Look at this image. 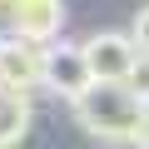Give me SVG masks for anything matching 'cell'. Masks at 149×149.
<instances>
[{
	"label": "cell",
	"mask_w": 149,
	"mask_h": 149,
	"mask_svg": "<svg viewBox=\"0 0 149 149\" xmlns=\"http://www.w3.org/2000/svg\"><path fill=\"white\" fill-rule=\"evenodd\" d=\"M60 30H65V0H15L10 35H25V40L50 45Z\"/></svg>",
	"instance_id": "obj_5"
},
{
	"label": "cell",
	"mask_w": 149,
	"mask_h": 149,
	"mask_svg": "<svg viewBox=\"0 0 149 149\" xmlns=\"http://www.w3.org/2000/svg\"><path fill=\"white\" fill-rule=\"evenodd\" d=\"M124 85H129V90H134V95H139V100L149 104V50L139 55V65H134V74H129Z\"/></svg>",
	"instance_id": "obj_7"
},
{
	"label": "cell",
	"mask_w": 149,
	"mask_h": 149,
	"mask_svg": "<svg viewBox=\"0 0 149 149\" xmlns=\"http://www.w3.org/2000/svg\"><path fill=\"white\" fill-rule=\"evenodd\" d=\"M144 149H149V144H144Z\"/></svg>",
	"instance_id": "obj_9"
},
{
	"label": "cell",
	"mask_w": 149,
	"mask_h": 149,
	"mask_svg": "<svg viewBox=\"0 0 149 149\" xmlns=\"http://www.w3.org/2000/svg\"><path fill=\"white\" fill-rule=\"evenodd\" d=\"M74 119L90 139H104V144H139L144 134V119H149V104L129 90V85H114V80H95L80 100H74Z\"/></svg>",
	"instance_id": "obj_1"
},
{
	"label": "cell",
	"mask_w": 149,
	"mask_h": 149,
	"mask_svg": "<svg viewBox=\"0 0 149 149\" xmlns=\"http://www.w3.org/2000/svg\"><path fill=\"white\" fill-rule=\"evenodd\" d=\"M90 85H95V70H90L85 45L50 40V45H45V90H55L60 100H70V104H74Z\"/></svg>",
	"instance_id": "obj_2"
},
{
	"label": "cell",
	"mask_w": 149,
	"mask_h": 149,
	"mask_svg": "<svg viewBox=\"0 0 149 149\" xmlns=\"http://www.w3.org/2000/svg\"><path fill=\"white\" fill-rule=\"evenodd\" d=\"M30 95L25 90H10V85H0V149H15L25 134H30Z\"/></svg>",
	"instance_id": "obj_6"
},
{
	"label": "cell",
	"mask_w": 149,
	"mask_h": 149,
	"mask_svg": "<svg viewBox=\"0 0 149 149\" xmlns=\"http://www.w3.org/2000/svg\"><path fill=\"white\" fill-rule=\"evenodd\" d=\"M129 35L139 40V50H149V5H144V10L134 15V25H129Z\"/></svg>",
	"instance_id": "obj_8"
},
{
	"label": "cell",
	"mask_w": 149,
	"mask_h": 149,
	"mask_svg": "<svg viewBox=\"0 0 149 149\" xmlns=\"http://www.w3.org/2000/svg\"><path fill=\"white\" fill-rule=\"evenodd\" d=\"M0 85L25 90V95L35 85H45V45L25 40V35H5L0 40Z\"/></svg>",
	"instance_id": "obj_4"
},
{
	"label": "cell",
	"mask_w": 149,
	"mask_h": 149,
	"mask_svg": "<svg viewBox=\"0 0 149 149\" xmlns=\"http://www.w3.org/2000/svg\"><path fill=\"white\" fill-rule=\"evenodd\" d=\"M85 55H90L95 80H114V85H124L129 74H134V65H139L144 50H139V40L124 35V30H100V35L85 40Z\"/></svg>",
	"instance_id": "obj_3"
}]
</instances>
